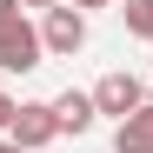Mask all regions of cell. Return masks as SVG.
I'll use <instances>...</instances> for the list:
<instances>
[{
	"mask_svg": "<svg viewBox=\"0 0 153 153\" xmlns=\"http://www.w3.org/2000/svg\"><path fill=\"white\" fill-rule=\"evenodd\" d=\"M40 47L60 53V60H73V53L87 47V13H80V7H53V13L40 20Z\"/></svg>",
	"mask_w": 153,
	"mask_h": 153,
	"instance_id": "obj_2",
	"label": "cell"
},
{
	"mask_svg": "<svg viewBox=\"0 0 153 153\" xmlns=\"http://www.w3.org/2000/svg\"><path fill=\"white\" fill-rule=\"evenodd\" d=\"M7 140H13L20 153H40L47 140H60V120H53V100H20V113H13V126H7Z\"/></svg>",
	"mask_w": 153,
	"mask_h": 153,
	"instance_id": "obj_1",
	"label": "cell"
},
{
	"mask_svg": "<svg viewBox=\"0 0 153 153\" xmlns=\"http://www.w3.org/2000/svg\"><path fill=\"white\" fill-rule=\"evenodd\" d=\"M120 20H126V33L153 40V0H120Z\"/></svg>",
	"mask_w": 153,
	"mask_h": 153,
	"instance_id": "obj_7",
	"label": "cell"
},
{
	"mask_svg": "<svg viewBox=\"0 0 153 153\" xmlns=\"http://www.w3.org/2000/svg\"><path fill=\"white\" fill-rule=\"evenodd\" d=\"M13 113H20V107H13L7 93H0V133H7V126H13Z\"/></svg>",
	"mask_w": 153,
	"mask_h": 153,
	"instance_id": "obj_9",
	"label": "cell"
},
{
	"mask_svg": "<svg viewBox=\"0 0 153 153\" xmlns=\"http://www.w3.org/2000/svg\"><path fill=\"white\" fill-rule=\"evenodd\" d=\"M53 120H60V133H87V126L100 120V107H93V93L67 87V93H53Z\"/></svg>",
	"mask_w": 153,
	"mask_h": 153,
	"instance_id": "obj_5",
	"label": "cell"
},
{
	"mask_svg": "<svg viewBox=\"0 0 153 153\" xmlns=\"http://www.w3.org/2000/svg\"><path fill=\"white\" fill-rule=\"evenodd\" d=\"M93 107H100V113H113V120H126V113H140V107H146V87L120 67V73H107V80L93 87Z\"/></svg>",
	"mask_w": 153,
	"mask_h": 153,
	"instance_id": "obj_4",
	"label": "cell"
},
{
	"mask_svg": "<svg viewBox=\"0 0 153 153\" xmlns=\"http://www.w3.org/2000/svg\"><path fill=\"white\" fill-rule=\"evenodd\" d=\"M113 153H153V100L140 113H126L120 120V133H113Z\"/></svg>",
	"mask_w": 153,
	"mask_h": 153,
	"instance_id": "obj_6",
	"label": "cell"
},
{
	"mask_svg": "<svg viewBox=\"0 0 153 153\" xmlns=\"http://www.w3.org/2000/svg\"><path fill=\"white\" fill-rule=\"evenodd\" d=\"M13 20H20V0H0V33H7Z\"/></svg>",
	"mask_w": 153,
	"mask_h": 153,
	"instance_id": "obj_8",
	"label": "cell"
},
{
	"mask_svg": "<svg viewBox=\"0 0 153 153\" xmlns=\"http://www.w3.org/2000/svg\"><path fill=\"white\" fill-rule=\"evenodd\" d=\"M67 7H80V13H87V7H120V0H67Z\"/></svg>",
	"mask_w": 153,
	"mask_h": 153,
	"instance_id": "obj_11",
	"label": "cell"
},
{
	"mask_svg": "<svg viewBox=\"0 0 153 153\" xmlns=\"http://www.w3.org/2000/svg\"><path fill=\"white\" fill-rule=\"evenodd\" d=\"M0 153H20V146H13V140H0Z\"/></svg>",
	"mask_w": 153,
	"mask_h": 153,
	"instance_id": "obj_12",
	"label": "cell"
},
{
	"mask_svg": "<svg viewBox=\"0 0 153 153\" xmlns=\"http://www.w3.org/2000/svg\"><path fill=\"white\" fill-rule=\"evenodd\" d=\"M47 60V47H40V27H27V13L13 20L7 33H0V73H33Z\"/></svg>",
	"mask_w": 153,
	"mask_h": 153,
	"instance_id": "obj_3",
	"label": "cell"
},
{
	"mask_svg": "<svg viewBox=\"0 0 153 153\" xmlns=\"http://www.w3.org/2000/svg\"><path fill=\"white\" fill-rule=\"evenodd\" d=\"M20 7H40V13H53V7H67V0H20Z\"/></svg>",
	"mask_w": 153,
	"mask_h": 153,
	"instance_id": "obj_10",
	"label": "cell"
}]
</instances>
